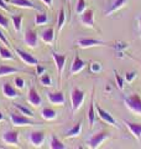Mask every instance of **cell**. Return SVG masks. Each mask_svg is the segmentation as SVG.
<instances>
[{
  "instance_id": "cell-1",
  "label": "cell",
  "mask_w": 141,
  "mask_h": 149,
  "mask_svg": "<svg viewBox=\"0 0 141 149\" xmlns=\"http://www.w3.org/2000/svg\"><path fill=\"white\" fill-rule=\"evenodd\" d=\"M124 102L131 112L141 114V97H140V95H138V93H131V95L125 97Z\"/></svg>"
},
{
  "instance_id": "cell-2",
  "label": "cell",
  "mask_w": 141,
  "mask_h": 149,
  "mask_svg": "<svg viewBox=\"0 0 141 149\" xmlns=\"http://www.w3.org/2000/svg\"><path fill=\"white\" fill-rule=\"evenodd\" d=\"M84 98H86V93L79 88H73L70 92V102H72V111L76 112L79 107L82 106Z\"/></svg>"
},
{
  "instance_id": "cell-3",
  "label": "cell",
  "mask_w": 141,
  "mask_h": 149,
  "mask_svg": "<svg viewBox=\"0 0 141 149\" xmlns=\"http://www.w3.org/2000/svg\"><path fill=\"white\" fill-rule=\"evenodd\" d=\"M10 119L11 123L16 127H22V125H35V124H40L39 122L30 119V117L27 116H22V114H17V113H10Z\"/></svg>"
},
{
  "instance_id": "cell-4",
  "label": "cell",
  "mask_w": 141,
  "mask_h": 149,
  "mask_svg": "<svg viewBox=\"0 0 141 149\" xmlns=\"http://www.w3.org/2000/svg\"><path fill=\"white\" fill-rule=\"evenodd\" d=\"M108 138H109V133L105 132V130H100V132L93 134V136L89 138L88 147L92 148V149H95L98 147H100V144L104 142L105 139H108Z\"/></svg>"
},
{
  "instance_id": "cell-5",
  "label": "cell",
  "mask_w": 141,
  "mask_h": 149,
  "mask_svg": "<svg viewBox=\"0 0 141 149\" xmlns=\"http://www.w3.org/2000/svg\"><path fill=\"white\" fill-rule=\"evenodd\" d=\"M16 54L20 56V58L26 65H29V66H37V65H39V60H37L36 57H34L31 54L26 52V51L20 50V49H16Z\"/></svg>"
},
{
  "instance_id": "cell-6",
  "label": "cell",
  "mask_w": 141,
  "mask_h": 149,
  "mask_svg": "<svg viewBox=\"0 0 141 149\" xmlns=\"http://www.w3.org/2000/svg\"><path fill=\"white\" fill-rule=\"evenodd\" d=\"M3 141L6 144H12V146H19L20 141H19V132L17 130H6L3 134Z\"/></svg>"
},
{
  "instance_id": "cell-7",
  "label": "cell",
  "mask_w": 141,
  "mask_h": 149,
  "mask_svg": "<svg viewBox=\"0 0 141 149\" xmlns=\"http://www.w3.org/2000/svg\"><path fill=\"white\" fill-rule=\"evenodd\" d=\"M51 55H52V58H53V61L56 63V67H57L58 74L61 76L62 72H63V68H64V63H66V60H67V56L62 55V54H57V52H55V51H52Z\"/></svg>"
},
{
  "instance_id": "cell-8",
  "label": "cell",
  "mask_w": 141,
  "mask_h": 149,
  "mask_svg": "<svg viewBox=\"0 0 141 149\" xmlns=\"http://www.w3.org/2000/svg\"><path fill=\"white\" fill-rule=\"evenodd\" d=\"M81 22L88 27H94V11L92 9H86L81 14Z\"/></svg>"
},
{
  "instance_id": "cell-9",
  "label": "cell",
  "mask_w": 141,
  "mask_h": 149,
  "mask_svg": "<svg viewBox=\"0 0 141 149\" xmlns=\"http://www.w3.org/2000/svg\"><path fill=\"white\" fill-rule=\"evenodd\" d=\"M29 139L32 146L35 147H41L42 143L45 142V133L42 130H34V132L30 133Z\"/></svg>"
},
{
  "instance_id": "cell-10",
  "label": "cell",
  "mask_w": 141,
  "mask_h": 149,
  "mask_svg": "<svg viewBox=\"0 0 141 149\" xmlns=\"http://www.w3.org/2000/svg\"><path fill=\"white\" fill-rule=\"evenodd\" d=\"M95 108H97V112H98V116L104 120L105 123H108V124H110V125H116V127H119L118 125V123H116V120L113 118V116L111 114H109V112H106L105 109H103L100 106H98V104H95Z\"/></svg>"
},
{
  "instance_id": "cell-11",
  "label": "cell",
  "mask_w": 141,
  "mask_h": 149,
  "mask_svg": "<svg viewBox=\"0 0 141 149\" xmlns=\"http://www.w3.org/2000/svg\"><path fill=\"white\" fill-rule=\"evenodd\" d=\"M27 101L29 103L32 104L34 107H40L41 103H42V98L41 96L39 95V92L36 91L35 87H31L29 90V96H27Z\"/></svg>"
},
{
  "instance_id": "cell-12",
  "label": "cell",
  "mask_w": 141,
  "mask_h": 149,
  "mask_svg": "<svg viewBox=\"0 0 141 149\" xmlns=\"http://www.w3.org/2000/svg\"><path fill=\"white\" fill-rule=\"evenodd\" d=\"M47 98L52 104H58V106H63L64 104V95L61 91L58 92H48L47 93Z\"/></svg>"
},
{
  "instance_id": "cell-13",
  "label": "cell",
  "mask_w": 141,
  "mask_h": 149,
  "mask_svg": "<svg viewBox=\"0 0 141 149\" xmlns=\"http://www.w3.org/2000/svg\"><path fill=\"white\" fill-rule=\"evenodd\" d=\"M24 40H25L26 45H29L30 47H36L37 44H39V36L34 30H26Z\"/></svg>"
},
{
  "instance_id": "cell-14",
  "label": "cell",
  "mask_w": 141,
  "mask_h": 149,
  "mask_svg": "<svg viewBox=\"0 0 141 149\" xmlns=\"http://www.w3.org/2000/svg\"><path fill=\"white\" fill-rule=\"evenodd\" d=\"M86 61H83V60L79 57L78 55H76V57H74L73 60V62L72 65H70V74H74V73H78V72H81L82 70L86 67Z\"/></svg>"
},
{
  "instance_id": "cell-15",
  "label": "cell",
  "mask_w": 141,
  "mask_h": 149,
  "mask_svg": "<svg viewBox=\"0 0 141 149\" xmlns=\"http://www.w3.org/2000/svg\"><path fill=\"white\" fill-rule=\"evenodd\" d=\"M104 42L100 40H95V39H79L78 40V45L83 49H88V47H93V46H97V45H103Z\"/></svg>"
},
{
  "instance_id": "cell-16",
  "label": "cell",
  "mask_w": 141,
  "mask_h": 149,
  "mask_svg": "<svg viewBox=\"0 0 141 149\" xmlns=\"http://www.w3.org/2000/svg\"><path fill=\"white\" fill-rule=\"evenodd\" d=\"M3 93L6 98H16V97L19 96V92L16 91V88L12 87L9 82L3 85Z\"/></svg>"
},
{
  "instance_id": "cell-17",
  "label": "cell",
  "mask_w": 141,
  "mask_h": 149,
  "mask_svg": "<svg viewBox=\"0 0 141 149\" xmlns=\"http://www.w3.org/2000/svg\"><path fill=\"white\" fill-rule=\"evenodd\" d=\"M125 124L128 125V128L134 136L141 141V124L140 123H133V122H129V120H125Z\"/></svg>"
},
{
  "instance_id": "cell-18",
  "label": "cell",
  "mask_w": 141,
  "mask_h": 149,
  "mask_svg": "<svg viewBox=\"0 0 141 149\" xmlns=\"http://www.w3.org/2000/svg\"><path fill=\"white\" fill-rule=\"evenodd\" d=\"M41 39L46 44H52L53 40H55V30H53V27H48V29L42 31Z\"/></svg>"
},
{
  "instance_id": "cell-19",
  "label": "cell",
  "mask_w": 141,
  "mask_h": 149,
  "mask_svg": "<svg viewBox=\"0 0 141 149\" xmlns=\"http://www.w3.org/2000/svg\"><path fill=\"white\" fill-rule=\"evenodd\" d=\"M16 72H21V70L12 67V66H9V65H0V77L9 76V74L16 73Z\"/></svg>"
},
{
  "instance_id": "cell-20",
  "label": "cell",
  "mask_w": 141,
  "mask_h": 149,
  "mask_svg": "<svg viewBox=\"0 0 141 149\" xmlns=\"http://www.w3.org/2000/svg\"><path fill=\"white\" fill-rule=\"evenodd\" d=\"M126 3H128V0H115V1L109 6V9L105 11V15H110V14L115 13L116 10H119V9L123 8Z\"/></svg>"
},
{
  "instance_id": "cell-21",
  "label": "cell",
  "mask_w": 141,
  "mask_h": 149,
  "mask_svg": "<svg viewBox=\"0 0 141 149\" xmlns=\"http://www.w3.org/2000/svg\"><path fill=\"white\" fill-rule=\"evenodd\" d=\"M10 4L19 8H26V9H37L36 5H34L30 0H10Z\"/></svg>"
},
{
  "instance_id": "cell-22",
  "label": "cell",
  "mask_w": 141,
  "mask_h": 149,
  "mask_svg": "<svg viewBox=\"0 0 141 149\" xmlns=\"http://www.w3.org/2000/svg\"><path fill=\"white\" fill-rule=\"evenodd\" d=\"M41 116H42V118L46 119V120H53L56 117H57V112H56L55 109H52V108L46 107V108L42 109Z\"/></svg>"
},
{
  "instance_id": "cell-23",
  "label": "cell",
  "mask_w": 141,
  "mask_h": 149,
  "mask_svg": "<svg viewBox=\"0 0 141 149\" xmlns=\"http://www.w3.org/2000/svg\"><path fill=\"white\" fill-rule=\"evenodd\" d=\"M81 129H82V123L78 122L77 124H74L69 130H67V133H66V137H68V138L78 137L79 134H81Z\"/></svg>"
},
{
  "instance_id": "cell-24",
  "label": "cell",
  "mask_w": 141,
  "mask_h": 149,
  "mask_svg": "<svg viewBox=\"0 0 141 149\" xmlns=\"http://www.w3.org/2000/svg\"><path fill=\"white\" fill-rule=\"evenodd\" d=\"M47 22H48V16H47V14L40 13V14H37L36 15V17H35V25L36 26L46 25Z\"/></svg>"
},
{
  "instance_id": "cell-25",
  "label": "cell",
  "mask_w": 141,
  "mask_h": 149,
  "mask_svg": "<svg viewBox=\"0 0 141 149\" xmlns=\"http://www.w3.org/2000/svg\"><path fill=\"white\" fill-rule=\"evenodd\" d=\"M88 120H89V125L93 127L95 123V112H94V100L92 98L91 104H89V111H88Z\"/></svg>"
},
{
  "instance_id": "cell-26",
  "label": "cell",
  "mask_w": 141,
  "mask_h": 149,
  "mask_svg": "<svg viewBox=\"0 0 141 149\" xmlns=\"http://www.w3.org/2000/svg\"><path fill=\"white\" fill-rule=\"evenodd\" d=\"M22 19L24 16L21 14L19 15H12L11 16V20H12V24H14V29H15L16 32H20L21 31V22H22Z\"/></svg>"
},
{
  "instance_id": "cell-27",
  "label": "cell",
  "mask_w": 141,
  "mask_h": 149,
  "mask_svg": "<svg viewBox=\"0 0 141 149\" xmlns=\"http://www.w3.org/2000/svg\"><path fill=\"white\" fill-rule=\"evenodd\" d=\"M50 147H51V149H66V146H64V144L61 142L56 136H52V137H51Z\"/></svg>"
},
{
  "instance_id": "cell-28",
  "label": "cell",
  "mask_w": 141,
  "mask_h": 149,
  "mask_svg": "<svg viewBox=\"0 0 141 149\" xmlns=\"http://www.w3.org/2000/svg\"><path fill=\"white\" fill-rule=\"evenodd\" d=\"M0 57L4 60H14L15 56L11 54L10 50H8L6 47H4V46H0Z\"/></svg>"
},
{
  "instance_id": "cell-29",
  "label": "cell",
  "mask_w": 141,
  "mask_h": 149,
  "mask_svg": "<svg viewBox=\"0 0 141 149\" xmlns=\"http://www.w3.org/2000/svg\"><path fill=\"white\" fill-rule=\"evenodd\" d=\"M14 106H15V108H17L19 111H20L21 112V113L22 114H26L27 116V117H30V118H32V117H34V113H32V111L31 109H29V108H27V107H25V106H22V104H20V103H15V104H14Z\"/></svg>"
},
{
  "instance_id": "cell-30",
  "label": "cell",
  "mask_w": 141,
  "mask_h": 149,
  "mask_svg": "<svg viewBox=\"0 0 141 149\" xmlns=\"http://www.w3.org/2000/svg\"><path fill=\"white\" fill-rule=\"evenodd\" d=\"M66 22V14H64V9L62 8L59 10V15H58V21H57V30L61 31L62 30V27Z\"/></svg>"
},
{
  "instance_id": "cell-31",
  "label": "cell",
  "mask_w": 141,
  "mask_h": 149,
  "mask_svg": "<svg viewBox=\"0 0 141 149\" xmlns=\"http://www.w3.org/2000/svg\"><path fill=\"white\" fill-rule=\"evenodd\" d=\"M40 82H41V85L47 86V87L52 85V80H51V77L47 73H42L41 74V76H40Z\"/></svg>"
},
{
  "instance_id": "cell-32",
  "label": "cell",
  "mask_w": 141,
  "mask_h": 149,
  "mask_svg": "<svg viewBox=\"0 0 141 149\" xmlns=\"http://www.w3.org/2000/svg\"><path fill=\"white\" fill-rule=\"evenodd\" d=\"M87 9V4H86V0H78V3H77V6H76V11L77 14H81L86 10Z\"/></svg>"
},
{
  "instance_id": "cell-33",
  "label": "cell",
  "mask_w": 141,
  "mask_h": 149,
  "mask_svg": "<svg viewBox=\"0 0 141 149\" xmlns=\"http://www.w3.org/2000/svg\"><path fill=\"white\" fill-rule=\"evenodd\" d=\"M115 80H116V85L119 87V90H123L124 88V78L120 76L118 72H115Z\"/></svg>"
},
{
  "instance_id": "cell-34",
  "label": "cell",
  "mask_w": 141,
  "mask_h": 149,
  "mask_svg": "<svg viewBox=\"0 0 141 149\" xmlns=\"http://www.w3.org/2000/svg\"><path fill=\"white\" fill-rule=\"evenodd\" d=\"M14 82H15V85L19 90H22V88L25 87V81H24V78H21V77H15Z\"/></svg>"
},
{
  "instance_id": "cell-35",
  "label": "cell",
  "mask_w": 141,
  "mask_h": 149,
  "mask_svg": "<svg viewBox=\"0 0 141 149\" xmlns=\"http://www.w3.org/2000/svg\"><path fill=\"white\" fill-rule=\"evenodd\" d=\"M0 26L4 27V29H6V30H8V27H9V20H8V17H5L3 14H0Z\"/></svg>"
},
{
  "instance_id": "cell-36",
  "label": "cell",
  "mask_w": 141,
  "mask_h": 149,
  "mask_svg": "<svg viewBox=\"0 0 141 149\" xmlns=\"http://www.w3.org/2000/svg\"><path fill=\"white\" fill-rule=\"evenodd\" d=\"M136 74H138V73H136L135 71L128 72V73L125 74V80H126V82H133V80H134V78L136 77Z\"/></svg>"
},
{
  "instance_id": "cell-37",
  "label": "cell",
  "mask_w": 141,
  "mask_h": 149,
  "mask_svg": "<svg viewBox=\"0 0 141 149\" xmlns=\"http://www.w3.org/2000/svg\"><path fill=\"white\" fill-rule=\"evenodd\" d=\"M0 41H1L3 44H5L6 46H10V42H9V40L6 39V36L4 35V32L1 30H0Z\"/></svg>"
},
{
  "instance_id": "cell-38",
  "label": "cell",
  "mask_w": 141,
  "mask_h": 149,
  "mask_svg": "<svg viewBox=\"0 0 141 149\" xmlns=\"http://www.w3.org/2000/svg\"><path fill=\"white\" fill-rule=\"evenodd\" d=\"M92 71H93V72L100 71V65L97 63V62H93V63H92Z\"/></svg>"
},
{
  "instance_id": "cell-39",
  "label": "cell",
  "mask_w": 141,
  "mask_h": 149,
  "mask_svg": "<svg viewBox=\"0 0 141 149\" xmlns=\"http://www.w3.org/2000/svg\"><path fill=\"white\" fill-rule=\"evenodd\" d=\"M0 9H3V10H5V11H9V6L6 5V3L4 1V0H0Z\"/></svg>"
},
{
  "instance_id": "cell-40",
  "label": "cell",
  "mask_w": 141,
  "mask_h": 149,
  "mask_svg": "<svg viewBox=\"0 0 141 149\" xmlns=\"http://www.w3.org/2000/svg\"><path fill=\"white\" fill-rule=\"evenodd\" d=\"M40 1H42L45 4V5H47V8H52V0H40Z\"/></svg>"
},
{
  "instance_id": "cell-41",
  "label": "cell",
  "mask_w": 141,
  "mask_h": 149,
  "mask_svg": "<svg viewBox=\"0 0 141 149\" xmlns=\"http://www.w3.org/2000/svg\"><path fill=\"white\" fill-rule=\"evenodd\" d=\"M37 73L36 74H42V73H45V68L42 67V66H40V65H37Z\"/></svg>"
},
{
  "instance_id": "cell-42",
  "label": "cell",
  "mask_w": 141,
  "mask_h": 149,
  "mask_svg": "<svg viewBox=\"0 0 141 149\" xmlns=\"http://www.w3.org/2000/svg\"><path fill=\"white\" fill-rule=\"evenodd\" d=\"M139 31H140V35H141V16L139 17Z\"/></svg>"
},
{
  "instance_id": "cell-43",
  "label": "cell",
  "mask_w": 141,
  "mask_h": 149,
  "mask_svg": "<svg viewBox=\"0 0 141 149\" xmlns=\"http://www.w3.org/2000/svg\"><path fill=\"white\" fill-rule=\"evenodd\" d=\"M3 119H4V116H3L1 112H0V120H3Z\"/></svg>"
},
{
  "instance_id": "cell-44",
  "label": "cell",
  "mask_w": 141,
  "mask_h": 149,
  "mask_svg": "<svg viewBox=\"0 0 141 149\" xmlns=\"http://www.w3.org/2000/svg\"><path fill=\"white\" fill-rule=\"evenodd\" d=\"M68 1H70V0H68Z\"/></svg>"
},
{
  "instance_id": "cell-45",
  "label": "cell",
  "mask_w": 141,
  "mask_h": 149,
  "mask_svg": "<svg viewBox=\"0 0 141 149\" xmlns=\"http://www.w3.org/2000/svg\"><path fill=\"white\" fill-rule=\"evenodd\" d=\"M0 148H1V147H0Z\"/></svg>"
}]
</instances>
